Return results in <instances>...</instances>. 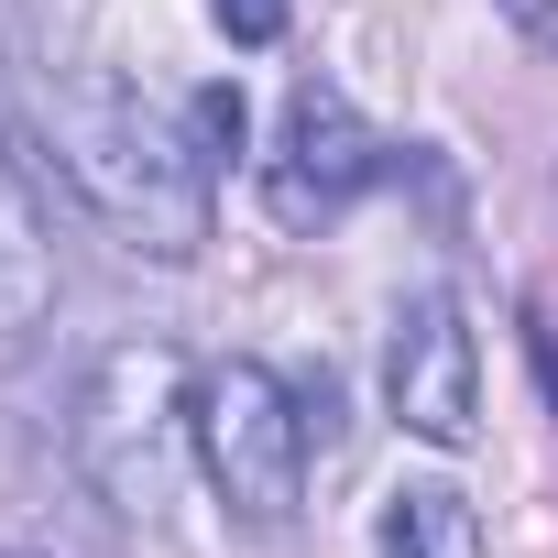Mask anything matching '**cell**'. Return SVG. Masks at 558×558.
<instances>
[{
  "instance_id": "obj_1",
  "label": "cell",
  "mask_w": 558,
  "mask_h": 558,
  "mask_svg": "<svg viewBox=\"0 0 558 558\" xmlns=\"http://www.w3.org/2000/svg\"><path fill=\"white\" fill-rule=\"evenodd\" d=\"M45 143H56V175L77 186V208L143 252V263H197L208 241V154L175 110H154L132 77H56L45 88Z\"/></svg>"
},
{
  "instance_id": "obj_2",
  "label": "cell",
  "mask_w": 558,
  "mask_h": 558,
  "mask_svg": "<svg viewBox=\"0 0 558 558\" xmlns=\"http://www.w3.org/2000/svg\"><path fill=\"white\" fill-rule=\"evenodd\" d=\"M186 427H197L186 351H165V340H121V351L88 362V384H77V471H88L132 525H154V514L175 504Z\"/></svg>"
},
{
  "instance_id": "obj_3",
  "label": "cell",
  "mask_w": 558,
  "mask_h": 558,
  "mask_svg": "<svg viewBox=\"0 0 558 558\" xmlns=\"http://www.w3.org/2000/svg\"><path fill=\"white\" fill-rule=\"evenodd\" d=\"M197 449L241 525H286L307 504V449H318L307 384H286L274 362H219L197 384Z\"/></svg>"
},
{
  "instance_id": "obj_4",
  "label": "cell",
  "mask_w": 558,
  "mask_h": 558,
  "mask_svg": "<svg viewBox=\"0 0 558 558\" xmlns=\"http://www.w3.org/2000/svg\"><path fill=\"white\" fill-rule=\"evenodd\" d=\"M384 395H395V427H405V438H427V449H471V427H482V351H471L449 286H416V296L395 307Z\"/></svg>"
},
{
  "instance_id": "obj_5",
  "label": "cell",
  "mask_w": 558,
  "mask_h": 558,
  "mask_svg": "<svg viewBox=\"0 0 558 558\" xmlns=\"http://www.w3.org/2000/svg\"><path fill=\"white\" fill-rule=\"evenodd\" d=\"M373 175H384L373 121H362L329 77H307V88L286 99V132H274V154H263V197H274V219H286V230H318V219H340Z\"/></svg>"
},
{
  "instance_id": "obj_6",
  "label": "cell",
  "mask_w": 558,
  "mask_h": 558,
  "mask_svg": "<svg viewBox=\"0 0 558 558\" xmlns=\"http://www.w3.org/2000/svg\"><path fill=\"white\" fill-rule=\"evenodd\" d=\"M56 318V241H45V208H34V175L0 132V373H12Z\"/></svg>"
},
{
  "instance_id": "obj_7",
  "label": "cell",
  "mask_w": 558,
  "mask_h": 558,
  "mask_svg": "<svg viewBox=\"0 0 558 558\" xmlns=\"http://www.w3.org/2000/svg\"><path fill=\"white\" fill-rule=\"evenodd\" d=\"M373 558H482L471 493L460 482H395L373 514Z\"/></svg>"
},
{
  "instance_id": "obj_8",
  "label": "cell",
  "mask_w": 558,
  "mask_h": 558,
  "mask_svg": "<svg viewBox=\"0 0 558 558\" xmlns=\"http://www.w3.org/2000/svg\"><path fill=\"white\" fill-rule=\"evenodd\" d=\"M186 132H197V154H208V165H230V154H241V132H252L241 88H230V77H219V88H197V99H186Z\"/></svg>"
},
{
  "instance_id": "obj_9",
  "label": "cell",
  "mask_w": 558,
  "mask_h": 558,
  "mask_svg": "<svg viewBox=\"0 0 558 558\" xmlns=\"http://www.w3.org/2000/svg\"><path fill=\"white\" fill-rule=\"evenodd\" d=\"M208 12H219L230 45H274V34H286V0H208Z\"/></svg>"
},
{
  "instance_id": "obj_10",
  "label": "cell",
  "mask_w": 558,
  "mask_h": 558,
  "mask_svg": "<svg viewBox=\"0 0 558 558\" xmlns=\"http://www.w3.org/2000/svg\"><path fill=\"white\" fill-rule=\"evenodd\" d=\"M514 12H525V23H536V34L558 45V0H514Z\"/></svg>"
}]
</instances>
